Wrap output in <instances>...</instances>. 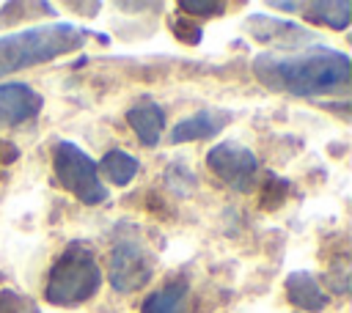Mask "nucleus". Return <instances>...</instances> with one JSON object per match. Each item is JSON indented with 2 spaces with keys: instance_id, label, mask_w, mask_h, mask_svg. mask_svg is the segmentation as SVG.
Here are the masks:
<instances>
[{
  "instance_id": "obj_19",
  "label": "nucleus",
  "mask_w": 352,
  "mask_h": 313,
  "mask_svg": "<svg viewBox=\"0 0 352 313\" xmlns=\"http://www.w3.org/2000/svg\"><path fill=\"white\" fill-rule=\"evenodd\" d=\"M275 8H280V11H297L300 8V3H272Z\"/></svg>"
},
{
  "instance_id": "obj_17",
  "label": "nucleus",
  "mask_w": 352,
  "mask_h": 313,
  "mask_svg": "<svg viewBox=\"0 0 352 313\" xmlns=\"http://www.w3.org/2000/svg\"><path fill=\"white\" fill-rule=\"evenodd\" d=\"M179 8L184 11V16H220L226 11V3L217 0H182Z\"/></svg>"
},
{
  "instance_id": "obj_2",
  "label": "nucleus",
  "mask_w": 352,
  "mask_h": 313,
  "mask_svg": "<svg viewBox=\"0 0 352 313\" xmlns=\"http://www.w3.org/2000/svg\"><path fill=\"white\" fill-rule=\"evenodd\" d=\"M91 36H99V33H91L69 22L38 25V27L0 36V77L38 66V63H50L69 52H77L80 47L88 44Z\"/></svg>"
},
{
  "instance_id": "obj_9",
  "label": "nucleus",
  "mask_w": 352,
  "mask_h": 313,
  "mask_svg": "<svg viewBox=\"0 0 352 313\" xmlns=\"http://www.w3.org/2000/svg\"><path fill=\"white\" fill-rule=\"evenodd\" d=\"M140 313H198V299L187 280H170L143 299Z\"/></svg>"
},
{
  "instance_id": "obj_4",
  "label": "nucleus",
  "mask_w": 352,
  "mask_h": 313,
  "mask_svg": "<svg viewBox=\"0 0 352 313\" xmlns=\"http://www.w3.org/2000/svg\"><path fill=\"white\" fill-rule=\"evenodd\" d=\"M52 167H55V176H58L60 187L66 192H72L77 200H82L88 206H96V203H104L110 198V192L99 181L96 162L77 143L60 140L55 146V154H52Z\"/></svg>"
},
{
  "instance_id": "obj_3",
  "label": "nucleus",
  "mask_w": 352,
  "mask_h": 313,
  "mask_svg": "<svg viewBox=\"0 0 352 313\" xmlns=\"http://www.w3.org/2000/svg\"><path fill=\"white\" fill-rule=\"evenodd\" d=\"M102 286V269L82 242H72L50 269L44 297L60 308H77L88 302Z\"/></svg>"
},
{
  "instance_id": "obj_13",
  "label": "nucleus",
  "mask_w": 352,
  "mask_h": 313,
  "mask_svg": "<svg viewBox=\"0 0 352 313\" xmlns=\"http://www.w3.org/2000/svg\"><path fill=\"white\" fill-rule=\"evenodd\" d=\"M302 11H305V14H302L305 19L316 22V25H324V27H330V30H344V27H349V22H352V3H346V0L305 3Z\"/></svg>"
},
{
  "instance_id": "obj_12",
  "label": "nucleus",
  "mask_w": 352,
  "mask_h": 313,
  "mask_svg": "<svg viewBox=\"0 0 352 313\" xmlns=\"http://www.w3.org/2000/svg\"><path fill=\"white\" fill-rule=\"evenodd\" d=\"M283 288H286L289 302L294 308L305 310V313H319L330 302V297L319 288V283H316V277L311 272H289Z\"/></svg>"
},
{
  "instance_id": "obj_8",
  "label": "nucleus",
  "mask_w": 352,
  "mask_h": 313,
  "mask_svg": "<svg viewBox=\"0 0 352 313\" xmlns=\"http://www.w3.org/2000/svg\"><path fill=\"white\" fill-rule=\"evenodd\" d=\"M44 99L25 82H0V124L19 126L38 115Z\"/></svg>"
},
{
  "instance_id": "obj_11",
  "label": "nucleus",
  "mask_w": 352,
  "mask_h": 313,
  "mask_svg": "<svg viewBox=\"0 0 352 313\" xmlns=\"http://www.w3.org/2000/svg\"><path fill=\"white\" fill-rule=\"evenodd\" d=\"M126 121L146 148H154L165 129V110L154 99H140L126 110Z\"/></svg>"
},
{
  "instance_id": "obj_18",
  "label": "nucleus",
  "mask_w": 352,
  "mask_h": 313,
  "mask_svg": "<svg viewBox=\"0 0 352 313\" xmlns=\"http://www.w3.org/2000/svg\"><path fill=\"white\" fill-rule=\"evenodd\" d=\"M0 151H6V156H3V162H14L16 159V148H14V143H0Z\"/></svg>"
},
{
  "instance_id": "obj_10",
  "label": "nucleus",
  "mask_w": 352,
  "mask_h": 313,
  "mask_svg": "<svg viewBox=\"0 0 352 313\" xmlns=\"http://www.w3.org/2000/svg\"><path fill=\"white\" fill-rule=\"evenodd\" d=\"M231 118L228 110H198L187 118H182L173 132H170V143L179 146V143H192V140H206V137H214L226 121Z\"/></svg>"
},
{
  "instance_id": "obj_1",
  "label": "nucleus",
  "mask_w": 352,
  "mask_h": 313,
  "mask_svg": "<svg viewBox=\"0 0 352 313\" xmlns=\"http://www.w3.org/2000/svg\"><path fill=\"white\" fill-rule=\"evenodd\" d=\"M253 74L275 91L294 96L336 93L349 85V55L330 47H311L297 55H258Z\"/></svg>"
},
{
  "instance_id": "obj_5",
  "label": "nucleus",
  "mask_w": 352,
  "mask_h": 313,
  "mask_svg": "<svg viewBox=\"0 0 352 313\" xmlns=\"http://www.w3.org/2000/svg\"><path fill=\"white\" fill-rule=\"evenodd\" d=\"M157 269L154 250L138 233H118L110 247V286L121 294L140 291Z\"/></svg>"
},
{
  "instance_id": "obj_7",
  "label": "nucleus",
  "mask_w": 352,
  "mask_h": 313,
  "mask_svg": "<svg viewBox=\"0 0 352 313\" xmlns=\"http://www.w3.org/2000/svg\"><path fill=\"white\" fill-rule=\"evenodd\" d=\"M245 30L261 41V44H270V47H280V49H297V47H308L316 33L297 25V22H289V19H280V16H270V14H250L245 19Z\"/></svg>"
},
{
  "instance_id": "obj_14",
  "label": "nucleus",
  "mask_w": 352,
  "mask_h": 313,
  "mask_svg": "<svg viewBox=\"0 0 352 313\" xmlns=\"http://www.w3.org/2000/svg\"><path fill=\"white\" fill-rule=\"evenodd\" d=\"M96 167H99V173L107 176L110 184L126 187V184L138 176L140 162H138V156H132V154H126V151H121V148H110V151L102 156V162H96Z\"/></svg>"
},
{
  "instance_id": "obj_16",
  "label": "nucleus",
  "mask_w": 352,
  "mask_h": 313,
  "mask_svg": "<svg viewBox=\"0 0 352 313\" xmlns=\"http://www.w3.org/2000/svg\"><path fill=\"white\" fill-rule=\"evenodd\" d=\"M170 30H173V36H176L179 41H184V44H201V36H204L201 25H198L195 19H190V16H184V14L170 19Z\"/></svg>"
},
{
  "instance_id": "obj_15",
  "label": "nucleus",
  "mask_w": 352,
  "mask_h": 313,
  "mask_svg": "<svg viewBox=\"0 0 352 313\" xmlns=\"http://www.w3.org/2000/svg\"><path fill=\"white\" fill-rule=\"evenodd\" d=\"M0 313H41V310L30 297H25L14 288H6V291H0Z\"/></svg>"
},
{
  "instance_id": "obj_6",
  "label": "nucleus",
  "mask_w": 352,
  "mask_h": 313,
  "mask_svg": "<svg viewBox=\"0 0 352 313\" xmlns=\"http://www.w3.org/2000/svg\"><path fill=\"white\" fill-rule=\"evenodd\" d=\"M206 165H209V170L223 184H228L236 192H250L253 184H256V176H258V159H256V154L248 146L231 143V140L217 143L214 148H209Z\"/></svg>"
}]
</instances>
